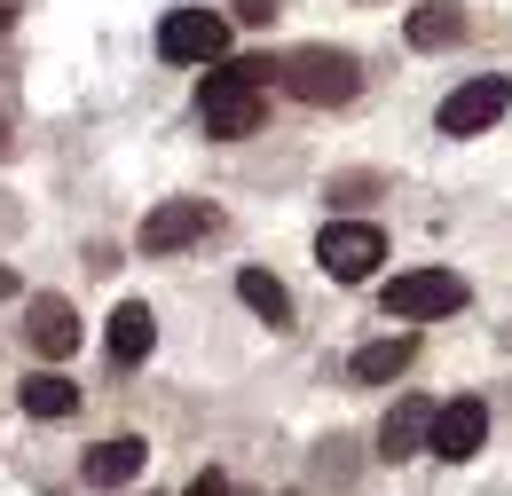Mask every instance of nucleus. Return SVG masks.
Returning <instances> with one entry per match:
<instances>
[{"mask_svg": "<svg viewBox=\"0 0 512 496\" xmlns=\"http://www.w3.org/2000/svg\"><path fill=\"white\" fill-rule=\"evenodd\" d=\"M237 300H245V308H253L268 331H292V292H284L268 268H245V276H237Z\"/></svg>", "mask_w": 512, "mask_h": 496, "instance_id": "4468645a", "label": "nucleus"}, {"mask_svg": "<svg viewBox=\"0 0 512 496\" xmlns=\"http://www.w3.org/2000/svg\"><path fill=\"white\" fill-rule=\"evenodd\" d=\"M0 158H8V111H0Z\"/></svg>", "mask_w": 512, "mask_h": 496, "instance_id": "aec40b11", "label": "nucleus"}, {"mask_svg": "<svg viewBox=\"0 0 512 496\" xmlns=\"http://www.w3.org/2000/svg\"><path fill=\"white\" fill-rule=\"evenodd\" d=\"M8 16H16V8H8V0H0V32H8Z\"/></svg>", "mask_w": 512, "mask_h": 496, "instance_id": "412c9836", "label": "nucleus"}, {"mask_svg": "<svg viewBox=\"0 0 512 496\" xmlns=\"http://www.w3.org/2000/svg\"><path fill=\"white\" fill-rule=\"evenodd\" d=\"M8 292H16V276H8V268H0V300H8Z\"/></svg>", "mask_w": 512, "mask_h": 496, "instance_id": "6ab92c4d", "label": "nucleus"}, {"mask_svg": "<svg viewBox=\"0 0 512 496\" xmlns=\"http://www.w3.org/2000/svg\"><path fill=\"white\" fill-rule=\"evenodd\" d=\"M24 410L32 418H71L79 410V386L64 371H40V378H24Z\"/></svg>", "mask_w": 512, "mask_h": 496, "instance_id": "dca6fc26", "label": "nucleus"}, {"mask_svg": "<svg viewBox=\"0 0 512 496\" xmlns=\"http://www.w3.org/2000/svg\"><path fill=\"white\" fill-rule=\"evenodd\" d=\"M481 441H489V410H481L473 394H457V402H442V410H434V434H426V449H434V457L465 465Z\"/></svg>", "mask_w": 512, "mask_h": 496, "instance_id": "6e6552de", "label": "nucleus"}, {"mask_svg": "<svg viewBox=\"0 0 512 496\" xmlns=\"http://www.w3.org/2000/svg\"><path fill=\"white\" fill-rule=\"evenodd\" d=\"M379 260H386V237L371 229V221H331V229L316 237V268L331 276V284H363Z\"/></svg>", "mask_w": 512, "mask_h": 496, "instance_id": "20e7f679", "label": "nucleus"}, {"mask_svg": "<svg viewBox=\"0 0 512 496\" xmlns=\"http://www.w3.org/2000/svg\"><path fill=\"white\" fill-rule=\"evenodd\" d=\"M237 16L245 24H276V0H237Z\"/></svg>", "mask_w": 512, "mask_h": 496, "instance_id": "f3484780", "label": "nucleus"}, {"mask_svg": "<svg viewBox=\"0 0 512 496\" xmlns=\"http://www.w3.org/2000/svg\"><path fill=\"white\" fill-rule=\"evenodd\" d=\"M24 331H32V347H40L48 363L79 347V315H71V300H56V292H40V300H32V323H24Z\"/></svg>", "mask_w": 512, "mask_h": 496, "instance_id": "9b49d317", "label": "nucleus"}, {"mask_svg": "<svg viewBox=\"0 0 512 496\" xmlns=\"http://www.w3.org/2000/svg\"><path fill=\"white\" fill-rule=\"evenodd\" d=\"M221 48H229V16H213V8H174L158 24V56L166 63H221Z\"/></svg>", "mask_w": 512, "mask_h": 496, "instance_id": "423d86ee", "label": "nucleus"}, {"mask_svg": "<svg viewBox=\"0 0 512 496\" xmlns=\"http://www.w3.org/2000/svg\"><path fill=\"white\" fill-rule=\"evenodd\" d=\"M410 355H418V339H410V331H394V339H371V347H355V363H347V371L363 378V386H386V378L410 371Z\"/></svg>", "mask_w": 512, "mask_h": 496, "instance_id": "f8f14e48", "label": "nucleus"}, {"mask_svg": "<svg viewBox=\"0 0 512 496\" xmlns=\"http://www.w3.org/2000/svg\"><path fill=\"white\" fill-rule=\"evenodd\" d=\"M221 229V205H205V197H166L150 221H142V252H182L197 237H213Z\"/></svg>", "mask_w": 512, "mask_h": 496, "instance_id": "0eeeda50", "label": "nucleus"}, {"mask_svg": "<svg viewBox=\"0 0 512 496\" xmlns=\"http://www.w3.org/2000/svg\"><path fill=\"white\" fill-rule=\"evenodd\" d=\"M465 300H473V292H465V276H457V268H410V276H394V284H386V315H402V323L457 315Z\"/></svg>", "mask_w": 512, "mask_h": 496, "instance_id": "7ed1b4c3", "label": "nucleus"}, {"mask_svg": "<svg viewBox=\"0 0 512 496\" xmlns=\"http://www.w3.org/2000/svg\"><path fill=\"white\" fill-rule=\"evenodd\" d=\"M426 434H434V402H418V394H402L394 410H386V426H379V457H418L426 449Z\"/></svg>", "mask_w": 512, "mask_h": 496, "instance_id": "9d476101", "label": "nucleus"}, {"mask_svg": "<svg viewBox=\"0 0 512 496\" xmlns=\"http://www.w3.org/2000/svg\"><path fill=\"white\" fill-rule=\"evenodd\" d=\"M268 71H276V63H260V56L205 71V87H197V126H205L213 142L260 134V119H268Z\"/></svg>", "mask_w": 512, "mask_h": 496, "instance_id": "f257e3e1", "label": "nucleus"}, {"mask_svg": "<svg viewBox=\"0 0 512 496\" xmlns=\"http://www.w3.org/2000/svg\"><path fill=\"white\" fill-rule=\"evenodd\" d=\"M410 48H457L465 40V8L457 0H426V8H410Z\"/></svg>", "mask_w": 512, "mask_h": 496, "instance_id": "ddd939ff", "label": "nucleus"}, {"mask_svg": "<svg viewBox=\"0 0 512 496\" xmlns=\"http://www.w3.org/2000/svg\"><path fill=\"white\" fill-rule=\"evenodd\" d=\"M182 496H229V481H221V473H197V481H190Z\"/></svg>", "mask_w": 512, "mask_h": 496, "instance_id": "a211bd4d", "label": "nucleus"}, {"mask_svg": "<svg viewBox=\"0 0 512 496\" xmlns=\"http://www.w3.org/2000/svg\"><path fill=\"white\" fill-rule=\"evenodd\" d=\"M142 465H150V449L134 434H111L87 449V489H127V481H142Z\"/></svg>", "mask_w": 512, "mask_h": 496, "instance_id": "1a4fd4ad", "label": "nucleus"}, {"mask_svg": "<svg viewBox=\"0 0 512 496\" xmlns=\"http://www.w3.org/2000/svg\"><path fill=\"white\" fill-rule=\"evenodd\" d=\"M276 79H284V95H292V103H316V111L355 103V87H363V71H355L347 48H300V56L276 63Z\"/></svg>", "mask_w": 512, "mask_h": 496, "instance_id": "f03ea898", "label": "nucleus"}, {"mask_svg": "<svg viewBox=\"0 0 512 496\" xmlns=\"http://www.w3.org/2000/svg\"><path fill=\"white\" fill-rule=\"evenodd\" d=\"M158 347V315L142 308V300H127V308L111 315V363H142Z\"/></svg>", "mask_w": 512, "mask_h": 496, "instance_id": "2eb2a0df", "label": "nucleus"}, {"mask_svg": "<svg viewBox=\"0 0 512 496\" xmlns=\"http://www.w3.org/2000/svg\"><path fill=\"white\" fill-rule=\"evenodd\" d=\"M512 111V79H465L457 95H442V111H434V126H442L449 142H465V134H489V126Z\"/></svg>", "mask_w": 512, "mask_h": 496, "instance_id": "39448f33", "label": "nucleus"}]
</instances>
